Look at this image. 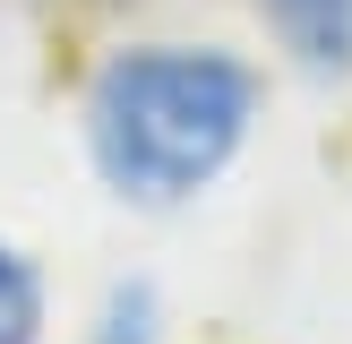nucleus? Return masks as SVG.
<instances>
[{
  "instance_id": "obj_2",
  "label": "nucleus",
  "mask_w": 352,
  "mask_h": 344,
  "mask_svg": "<svg viewBox=\"0 0 352 344\" xmlns=\"http://www.w3.org/2000/svg\"><path fill=\"white\" fill-rule=\"evenodd\" d=\"M284 43L301 52L309 69H344L352 61V0H267Z\"/></svg>"
},
{
  "instance_id": "obj_1",
  "label": "nucleus",
  "mask_w": 352,
  "mask_h": 344,
  "mask_svg": "<svg viewBox=\"0 0 352 344\" xmlns=\"http://www.w3.org/2000/svg\"><path fill=\"white\" fill-rule=\"evenodd\" d=\"M250 103V69L223 52H120L86 103L95 164L129 198H189L232 164Z\"/></svg>"
},
{
  "instance_id": "obj_3",
  "label": "nucleus",
  "mask_w": 352,
  "mask_h": 344,
  "mask_svg": "<svg viewBox=\"0 0 352 344\" xmlns=\"http://www.w3.org/2000/svg\"><path fill=\"white\" fill-rule=\"evenodd\" d=\"M34 327H43V284H34V267L0 241V344H34Z\"/></svg>"
}]
</instances>
